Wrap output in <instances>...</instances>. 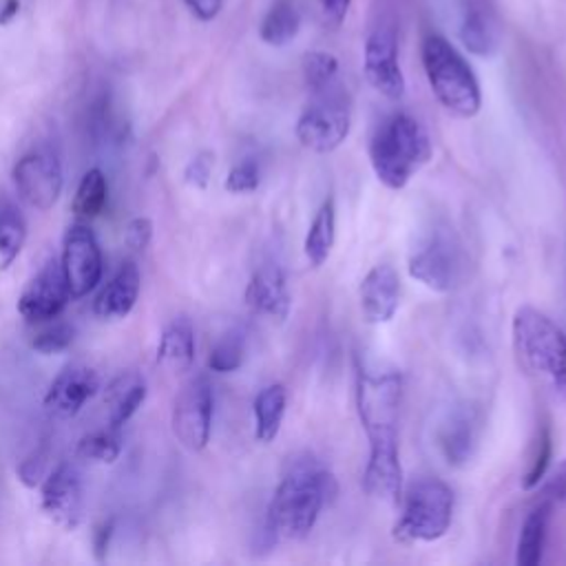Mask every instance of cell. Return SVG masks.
<instances>
[{"label":"cell","mask_w":566,"mask_h":566,"mask_svg":"<svg viewBox=\"0 0 566 566\" xmlns=\"http://www.w3.org/2000/svg\"><path fill=\"white\" fill-rule=\"evenodd\" d=\"M259 181H261V172H259L256 161L243 159L230 168V172L226 177V190L234 192V195L252 192L259 188Z\"/></svg>","instance_id":"34"},{"label":"cell","mask_w":566,"mask_h":566,"mask_svg":"<svg viewBox=\"0 0 566 566\" xmlns=\"http://www.w3.org/2000/svg\"><path fill=\"white\" fill-rule=\"evenodd\" d=\"M75 338V327L71 323H55L51 327L40 329L33 338H31V347L38 354H57L71 347Z\"/></svg>","instance_id":"32"},{"label":"cell","mask_w":566,"mask_h":566,"mask_svg":"<svg viewBox=\"0 0 566 566\" xmlns=\"http://www.w3.org/2000/svg\"><path fill=\"white\" fill-rule=\"evenodd\" d=\"M303 80L310 93L338 82V60L327 51H310L303 55Z\"/></svg>","instance_id":"31"},{"label":"cell","mask_w":566,"mask_h":566,"mask_svg":"<svg viewBox=\"0 0 566 566\" xmlns=\"http://www.w3.org/2000/svg\"><path fill=\"white\" fill-rule=\"evenodd\" d=\"M245 303L263 316L276 318V321H285L292 307V298L285 285V276L281 272L279 265H261L248 287H245Z\"/></svg>","instance_id":"18"},{"label":"cell","mask_w":566,"mask_h":566,"mask_svg":"<svg viewBox=\"0 0 566 566\" xmlns=\"http://www.w3.org/2000/svg\"><path fill=\"white\" fill-rule=\"evenodd\" d=\"M11 175L20 199L35 210H49L64 186L62 161L49 146H38L24 153L15 161Z\"/></svg>","instance_id":"10"},{"label":"cell","mask_w":566,"mask_h":566,"mask_svg":"<svg viewBox=\"0 0 566 566\" xmlns=\"http://www.w3.org/2000/svg\"><path fill=\"white\" fill-rule=\"evenodd\" d=\"M15 13H18V0H7V4L0 11V24L9 22L11 15H15Z\"/></svg>","instance_id":"41"},{"label":"cell","mask_w":566,"mask_h":566,"mask_svg":"<svg viewBox=\"0 0 566 566\" xmlns=\"http://www.w3.org/2000/svg\"><path fill=\"white\" fill-rule=\"evenodd\" d=\"M422 66L436 99L455 117L469 119L482 106L480 82L462 53L442 35L422 40Z\"/></svg>","instance_id":"5"},{"label":"cell","mask_w":566,"mask_h":566,"mask_svg":"<svg viewBox=\"0 0 566 566\" xmlns=\"http://www.w3.org/2000/svg\"><path fill=\"white\" fill-rule=\"evenodd\" d=\"M181 2L201 22L214 20L223 7V0H181Z\"/></svg>","instance_id":"38"},{"label":"cell","mask_w":566,"mask_h":566,"mask_svg":"<svg viewBox=\"0 0 566 566\" xmlns=\"http://www.w3.org/2000/svg\"><path fill=\"white\" fill-rule=\"evenodd\" d=\"M349 99L338 80L336 84L312 93V99L301 111L294 130L301 146L325 155L345 142L349 135Z\"/></svg>","instance_id":"7"},{"label":"cell","mask_w":566,"mask_h":566,"mask_svg":"<svg viewBox=\"0 0 566 566\" xmlns=\"http://www.w3.org/2000/svg\"><path fill=\"white\" fill-rule=\"evenodd\" d=\"M551 451H553V444H551V433L548 429L544 427L533 444V460H531V467L526 469L524 478H522V489H535L544 475H546V469H548V462H551Z\"/></svg>","instance_id":"33"},{"label":"cell","mask_w":566,"mask_h":566,"mask_svg":"<svg viewBox=\"0 0 566 566\" xmlns=\"http://www.w3.org/2000/svg\"><path fill=\"white\" fill-rule=\"evenodd\" d=\"M334 239H336V203H334V197H327L318 206L303 241V252L312 268H321L329 259Z\"/></svg>","instance_id":"22"},{"label":"cell","mask_w":566,"mask_h":566,"mask_svg":"<svg viewBox=\"0 0 566 566\" xmlns=\"http://www.w3.org/2000/svg\"><path fill=\"white\" fill-rule=\"evenodd\" d=\"M212 411H214V394L212 385L206 376L190 378L175 398L172 405V433L177 442L188 451L206 449L212 431Z\"/></svg>","instance_id":"9"},{"label":"cell","mask_w":566,"mask_h":566,"mask_svg":"<svg viewBox=\"0 0 566 566\" xmlns=\"http://www.w3.org/2000/svg\"><path fill=\"white\" fill-rule=\"evenodd\" d=\"M113 537V520H104L93 531V553L97 559H104L108 553V544Z\"/></svg>","instance_id":"40"},{"label":"cell","mask_w":566,"mask_h":566,"mask_svg":"<svg viewBox=\"0 0 566 566\" xmlns=\"http://www.w3.org/2000/svg\"><path fill=\"white\" fill-rule=\"evenodd\" d=\"M195 360V329L186 316L172 318L157 343V363L168 371H188Z\"/></svg>","instance_id":"21"},{"label":"cell","mask_w":566,"mask_h":566,"mask_svg":"<svg viewBox=\"0 0 566 566\" xmlns=\"http://www.w3.org/2000/svg\"><path fill=\"white\" fill-rule=\"evenodd\" d=\"M458 35L464 49H469L473 55H480V57H489L497 46L493 27L489 24L482 9L473 0H462V18H460Z\"/></svg>","instance_id":"26"},{"label":"cell","mask_w":566,"mask_h":566,"mask_svg":"<svg viewBox=\"0 0 566 566\" xmlns=\"http://www.w3.org/2000/svg\"><path fill=\"white\" fill-rule=\"evenodd\" d=\"M400 394V376L396 371H358L356 409L369 442L363 489L382 502H398L402 491L398 458Z\"/></svg>","instance_id":"1"},{"label":"cell","mask_w":566,"mask_h":566,"mask_svg":"<svg viewBox=\"0 0 566 566\" xmlns=\"http://www.w3.org/2000/svg\"><path fill=\"white\" fill-rule=\"evenodd\" d=\"M551 509H553V504L542 500V504L535 506L526 515V520L520 528V537H517V551H515L517 566H537L542 562Z\"/></svg>","instance_id":"24"},{"label":"cell","mask_w":566,"mask_h":566,"mask_svg":"<svg viewBox=\"0 0 566 566\" xmlns=\"http://www.w3.org/2000/svg\"><path fill=\"white\" fill-rule=\"evenodd\" d=\"M429 157V135L424 126L407 113H396L385 119L369 142L371 170L389 190H402Z\"/></svg>","instance_id":"4"},{"label":"cell","mask_w":566,"mask_h":566,"mask_svg":"<svg viewBox=\"0 0 566 566\" xmlns=\"http://www.w3.org/2000/svg\"><path fill=\"white\" fill-rule=\"evenodd\" d=\"M453 491L440 478H420L402 495L400 517L394 524V537L400 544L436 542L453 520Z\"/></svg>","instance_id":"6"},{"label":"cell","mask_w":566,"mask_h":566,"mask_svg":"<svg viewBox=\"0 0 566 566\" xmlns=\"http://www.w3.org/2000/svg\"><path fill=\"white\" fill-rule=\"evenodd\" d=\"M27 239L24 217L13 206H0V270H7L20 254Z\"/></svg>","instance_id":"28"},{"label":"cell","mask_w":566,"mask_h":566,"mask_svg":"<svg viewBox=\"0 0 566 566\" xmlns=\"http://www.w3.org/2000/svg\"><path fill=\"white\" fill-rule=\"evenodd\" d=\"M108 199V181L99 168H91L84 172V177L77 184L75 197H73V212L77 217L93 219L97 217Z\"/></svg>","instance_id":"27"},{"label":"cell","mask_w":566,"mask_h":566,"mask_svg":"<svg viewBox=\"0 0 566 566\" xmlns=\"http://www.w3.org/2000/svg\"><path fill=\"white\" fill-rule=\"evenodd\" d=\"M42 511L62 528L73 531L82 520V478L75 467L60 464L40 486Z\"/></svg>","instance_id":"14"},{"label":"cell","mask_w":566,"mask_h":566,"mask_svg":"<svg viewBox=\"0 0 566 566\" xmlns=\"http://www.w3.org/2000/svg\"><path fill=\"white\" fill-rule=\"evenodd\" d=\"M513 352L520 369L566 405V334L544 312L522 305L511 323Z\"/></svg>","instance_id":"3"},{"label":"cell","mask_w":566,"mask_h":566,"mask_svg":"<svg viewBox=\"0 0 566 566\" xmlns=\"http://www.w3.org/2000/svg\"><path fill=\"white\" fill-rule=\"evenodd\" d=\"M146 400V380L137 371H124L117 378H113L104 391V405H106V418L111 429H119L126 424L133 413L142 407Z\"/></svg>","instance_id":"20"},{"label":"cell","mask_w":566,"mask_h":566,"mask_svg":"<svg viewBox=\"0 0 566 566\" xmlns=\"http://www.w3.org/2000/svg\"><path fill=\"white\" fill-rule=\"evenodd\" d=\"M62 270L73 298L86 296L102 279L104 261L93 230L84 223H73L62 239Z\"/></svg>","instance_id":"11"},{"label":"cell","mask_w":566,"mask_h":566,"mask_svg":"<svg viewBox=\"0 0 566 566\" xmlns=\"http://www.w3.org/2000/svg\"><path fill=\"white\" fill-rule=\"evenodd\" d=\"M542 493H544L542 500L548 502V504L566 500V460H562L559 467L551 473V478L546 480Z\"/></svg>","instance_id":"37"},{"label":"cell","mask_w":566,"mask_h":566,"mask_svg":"<svg viewBox=\"0 0 566 566\" xmlns=\"http://www.w3.org/2000/svg\"><path fill=\"white\" fill-rule=\"evenodd\" d=\"M71 290L62 263L49 261L22 290L18 312L27 323H44L55 318L69 303Z\"/></svg>","instance_id":"13"},{"label":"cell","mask_w":566,"mask_h":566,"mask_svg":"<svg viewBox=\"0 0 566 566\" xmlns=\"http://www.w3.org/2000/svg\"><path fill=\"white\" fill-rule=\"evenodd\" d=\"M336 495L334 475L312 455L290 458L287 469L268 504L265 535L274 539H303L314 528L323 506Z\"/></svg>","instance_id":"2"},{"label":"cell","mask_w":566,"mask_h":566,"mask_svg":"<svg viewBox=\"0 0 566 566\" xmlns=\"http://www.w3.org/2000/svg\"><path fill=\"white\" fill-rule=\"evenodd\" d=\"M139 270L135 263H124L117 274L106 283L93 303V312L104 321L124 318L137 303L139 296Z\"/></svg>","instance_id":"19"},{"label":"cell","mask_w":566,"mask_h":566,"mask_svg":"<svg viewBox=\"0 0 566 566\" xmlns=\"http://www.w3.org/2000/svg\"><path fill=\"white\" fill-rule=\"evenodd\" d=\"M99 389V376L86 365L64 367L46 389L44 407L55 418H73Z\"/></svg>","instance_id":"15"},{"label":"cell","mask_w":566,"mask_h":566,"mask_svg":"<svg viewBox=\"0 0 566 566\" xmlns=\"http://www.w3.org/2000/svg\"><path fill=\"white\" fill-rule=\"evenodd\" d=\"M480 418L473 407H458L447 413L438 429V449L451 467H462L471 460L478 447Z\"/></svg>","instance_id":"17"},{"label":"cell","mask_w":566,"mask_h":566,"mask_svg":"<svg viewBox=\"0 0 566 566\" xmlns=\"http://www.w3.org/2000/svg\"><path fill=\"white\" fill-rule=\"evenodd\" d=\"M301 29V13L292 0H276L261 20L259 35L270 46L290 44Z\"/></svg>","instance_id":"25"},{"label":"cell","mask_w":566,"mask_h":566,"mask_svg":"<svg viewBox=\"0 0 566 566\" xmlns=\"http://www.w3.org/2000/svg\"><path fill=\"white\" fill-rule=\"evenodd\" d=\"M363 318L371 325H380L394 318L400 305V276L394 265L378 263L360 281L358 290Z\"/></svg>","instance_id":"16"},{"label":"cell","mask_w":566,"mask_h":566,"mask_svg":"<svg viewBox=\"0 0 566 566\" xmlns=\"http://www.w3.org/2000/svg\"><path fill=\"white\" fill-rule=\"evenodd\" d=\"M285 402H287V394H285V387L279 382L268 385L256 394L252 402V413H254V436L259 442L268 444L279 436L281 422L285 416Z\"/></svg>","instance_id":"23"},{"label":"cell","mask_w":566,"mask_h":566,"mask_svg":"<svg viewBox=\"0 0 566 566\" xmlns=\"http://www.w3.org/2000/svg\"><path fill=\"white\" fill-rule=\"evenodd\" d=\"M349 4H352V0H318L323 20L332 27H338L345 20V15L349 11Z\"/></svg>","instance_id":"39"},{"label":"cell","mask_w":566,"mask_h":566,"mask_svg":"<svg viewBox=\"0 0 566 566\" xmlns=\"http://www.w3.org/2000/svg\"><path fill=\"white\" fill-rule=\"evenodd\" d=\"M153 237V221L148 217H135L126 226V243L133 250H144Z\"/></svg>","instance_id":"36"},{"label":"cell","mask_w":566,"mask_h":566,"mask_svg":"<svg viewBox=\"0 0 566 566\" xmlns=\"http://www.w3.org/2000/svg\"><path fill=\"white\" fill-rule=\"evenodd\" d=\"M212 168H214V155L203 150V153H197L184 168V179L186 184L195 186V188H206L208 181H210V175H212Z\"/></svg>","instance_id":"35"},{"label":"cell","mask_w":566,"mask_h":566,"mask_svg":"<svg viewBox=\"0 0 566 566\" xmlns=\"http://www.w3.org/2000/svg\"><path fill=\"white\" fill-rule=\"evenodd\" d=\"M409 274L433 292H451L464 272V252L453 228L433 226L409 254Z\"/></svg>","instance_id":"8"},{"label":"cell","mask_w":566,"mask_h":566,"mask_svg":"<svg viewBox=\"0 0 566 566\" xmlns=\"http://www.w3.org/2000/svg\"><path fill=\"white\" fill-rule=\"evenodd\" d=\"M122 453V440L111 431H93L80 438L77 442V455L86 462H97V464H113Z\"/></svg>","instance_id":"30"},{"label":"cell","mask_w":566,"mask_h":566,"mask_svg":"<svg viewBox=\"0 0 566 566\" xmlns=\"http://www.w3.org/2000/svg\"><path fill=\"white\" fill-rule=\"evenodd\" d=\"M363 71L374 91L387 99H400L405 95V75L398 64L396 31L389 24H378L365 40Z\"/></svg>","instance_id":"12"},{"label":"cell","mask_w":566,"mask_h":566,"mask_svg":"<svg viewBox=\"0 0 566 566\" xmlns=\"http://www.w3.org/2000/svg\"><path fill=\"white\" fill-rule=\"evenodd\" d=\"M245 356V338L241 329H232L223 334L208 356V367L217 374H230L237 371Z\"/></svg>","instance_id":"29"}]
</instances>
